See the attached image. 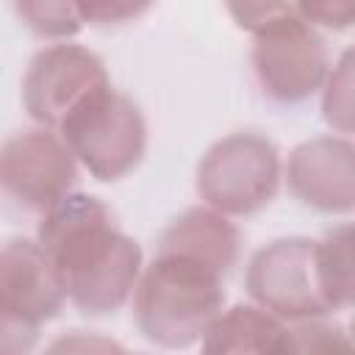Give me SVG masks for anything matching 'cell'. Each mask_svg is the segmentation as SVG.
<instances>
[{
    "mask_svg": "<svg viewBox=\"0 0 355 355\" xmlns=\"http://www.w3.org/2000/svg\"><path fill=\"white\" fill-rule=\"evenodd\" d=\"M36 244L78 311L105 316L130 302L144 252L100 197L69 191L39 216Z\"/></svg>",
    "mask_w": 355,
    "mask_h": 355,
    "instance_id": "6da1fadb",
    "label": "cell"
},
{
    "mask_svg": "<svg viewBox=\"0 0 355 355\" xmlns=\"http://www.w3.org/2000/svg\"><path fill=\"white\" fill-rule=\"evenodd\" d=\"M130 300L136 327L150 344L186 349L200 344L225 308V275L197 258L155 250V258L141 266Z\"/></svg>",
    "mask_w": 355,
    "mask_h": 355,
    "instance_id": "7a4b0ae2",
    "label": "cell"
},
{
    "mask_svg": "<svg viewBox=\"0 0 355 355\" xmlns=\"http://www.w3.org/2000/svg\"><path fill=\"white\" fill-rule=\"evenodd\" d=\"M83 166L100 183L128 178L147 153V119L141 108L114 86L86 97L55 130Z\"/></svg>",
    "mask_w": 355,
    "mask_h": 355,
    "instance_id": "3957f363",
    "label": "cell"
},
{
    "mask_svg": "<svg viewBox=\"0 0 355 355\" xmlns=\"http://www.w3.org/2000/svg\"><path fill=\"white\" fill-rule=\"evenodd\" d=\"M280 180L277 144L258 130H236L216 139L197 164L202 205L230 219L261 214L277 197Z\"/></svg>",
    "mask_w": 355,
    "mask_h": 355,
    "instance_id": "277c9868",
    "label": "cell"
},
{
    "mask_svg": "<svg viewBox=\"0 0 355 355\" xmlns=\"http://www.w3.org/2000/svg\"><path fill=\"white\" fill-rule=\"evenodd\" d=\"M250 64L263 97L277 105H300L322 89L330 50L319 28L288 14L252 33Z\"/></svg>",
    "mask_w": 355,
    "mask_h": 355,
    "instance_id": "5b68a950",
    "label": "cell"
},
{
    "mask_svg": "<svg viewBox=\"0 0 355 355\" xmlns=\"http://www.w3.org/2000/svg\"><path fill=\"white\" fill-rule=\"evenodd\" d=\"M250 300L286 324L330 316V305L319 286L316 241L305 236H283L252 252L244 269Z\"/></svg>",
    "mask_w": 355,
    "mask_h": 355,
    "instance_id": "8992f818",
    "label": "cell"
},
{
    "mask_svg": "<svg viewBox=\"0 0 355 355\" xmlns=\"http://www.w3.org/2000/svg\"><path fill=\"white\" fill-rule=\"evenodd\" d=\"M111 86L103 58L75 42H55L42 47L22 78V105L28 116L50 130L94 92Z\"/></svg>",
    "mask_w": 355,
    "mask_h": 355,
    "instance_id": "52a82bcc",
    "label": "cell"
},
{
    "mask_svg": "<svg viewBox=\"0 0 355 355\" xmlns=\"http://www.w3.org/2000/svg\"><path fill=\"white\" fill-rule=\"evenodd\" d=\"M78 161L50 128H28L0 144V191L36 214H44L78 183Z\"/></svg>",
    "mask_w": 355,
    "mask_h": 355,
    "instance_id": "ba28073f",
    "label": "cell"
},
{
    "mask_svg": "<svg viewBox=\"0 0 355 355\" xmlns=\"http://www.w3.org/2000/svg\"><path fill=\"white\" fill-rule=\"evenodd\" d=\"M294 200L319 214H352L355 208V144L349 136H313L300 141L283 169Z\"/></svg>",
    "mask_w": 355,
    "mask_h": 355,
    "instance_id": "9c48e42d",
    "label": "cell"
},
{
    "mask_svg": "<svg viewBox=\"0 0 355 355\" xmlns=\"http://www.w3.org/2000/svg\"><path fill=\"white\" fill-rule=\"evenodd\" d=\"M67 297L36 239H8L0 244V308L42 327L55 319Z\"/></svg>",
    "mask_w": 355,
    "mask_h": 355,
    "instance_id": "30bf717a",
    "label": "cell"
},
{
    "mask_svg": "<svg viewBox=\"0 0 355 355\" xmlns=\"http://www.w3.org/2000/svg\"><path fill=\"white\" fill-rule=\"evenodd\" d=\"M158 250L180 252L189 258H197L225 277L239 261L241 250V233L230 222V216L208 208V205H194L178 214L161 233Z\"/></svg>",
    "mask_w": 355,
    "mask_h": 355,
    "instance_id": "8fae6325",
    "label": "cell"
},
{
    "mask_svg": "<svg viewBox=\"0 0 355 355\" xmlns=\"http://www.w3.org/2000/svg\"><path fill=\"white\" fill-rule=\"evenodd\" d=\"M288 324L255 302L222 308L200 338V349L222 352H286Z\"/></svg>",
    "mask_w": 355,
    "mask_h": 355,
    "instance_id": "7c38bea8",
    "label": "cell"
},
{
    "mask_svg": "<svg viewBox=\"0 0 355 355\" xmlns=\"http://www.w3.org/2000/svg\"><path fill=\"white\" fill-rule=\"evenodd\" d=\"M316 272L330 311H347L355 300L352 275V225L341 222L316 241Z\"/></svg>",
    "mask_w": 355,
    "mask_h": 355,
    "instance_id": "4fadbf2b",
    "label": "cell"
},
{
    "mask_svg": "<svg viewBox=\"0 0 355 355\" xmlns=\"http://www.w3.org/2000/svg\"><path fill=\"white\" fill-rule=\"evenodd\" d=\"M17 19L39 39L67 42L83 31L75 0H11Z\"/></svg>",
    "mask_w": 355,
    "mask_h": 355,
    "instance_id": "5bb4252c",
    "label": "cell"
},
{
    "mask_svg": "<svg viewBox=\"0 0 355 355\" xmlns=\"http://www.w3.org/2000/svg\"><path fill=\"white\" fill-rule=\"evenodd\" d=\"M322 116L324 122L341 133H352V53L344 50L336 64H330L327 78L322 83Z\"/></svg>",
    "mask_w": 355,
    "mask_h": 355,
    "instance_id": "9a60e30c",
    "label": "cell"
},
{
    "mask_svg": "<svg viewBox=\"0 0 355 355\" xmlns=\"http://www.w3.org/2000/svg\"><path fill=\"white\" fill-rule=\"evenodd\" d=\"M352 341L344 336V327L336 322H327V316L319 319H302L288 324L286 352H336L349 349Z\"/></svg>",
    "mask_w": 355,
    "mask_h": 355,
    "instance_id": "2e32d148",
    "label": "cell"
},
{
    "mask_svg": "<svg viewBox=\"0 0 355 355\" xmlns=\"http://www.w3.org/2000/svg\"><path fill=\"white\" fill-rule=\"evenodd\" d=\"M78 17L92 28H116L144 17L155 0H75Z\"/></svg>",
    "mask_w": 355,
    "mask_h": 355,
    "instance_id": "e0dca14e",
    "label": "cell"
},
{
    "mask_svg": "<svg viewBox=\"0 0 355 355\" xmlns=\"http://www.w3.org/2000/svg\"><path fill=\"white\" fill-rule=\"evenodd\" d=\"M236 28L247 33H258L266 25L294 14L291 0H222Z\"/></svg>",
    "mask_w": 355,
    "mask_h": 355,
    "instance_id": "ac0fdd59",
    "label": "cell"
},
{
    "mask_svg": "<svg viewBox=\"0 0 355 355\" xmlns=\"http://www.w3.org/2000/svg\"><path fill=\"white\" fill-rule=\"evenodd\" d=\"M291 6L319 31H349L355 22V0H291Z\"/></svg>",
    "mask_w": 355,
    "mask_h": 355,
    "instance_id": "d6986e66",
    "label": "cell"
},
{
    "mask_svg": "<svg viewBox=\"0 0 355 355\" xmlns=\"http://www.w3.org/2000/svg\"><path fill=\"white\" fill-rule=\"evenodd\" d=\"M39 341V327L0 308V352H31Z\"/></svg>",
    "mask_w": 355,
    "mask_h": 355,
    "instance_id": "ffe728a7",
    "label": "cell"
}]
</instances>
